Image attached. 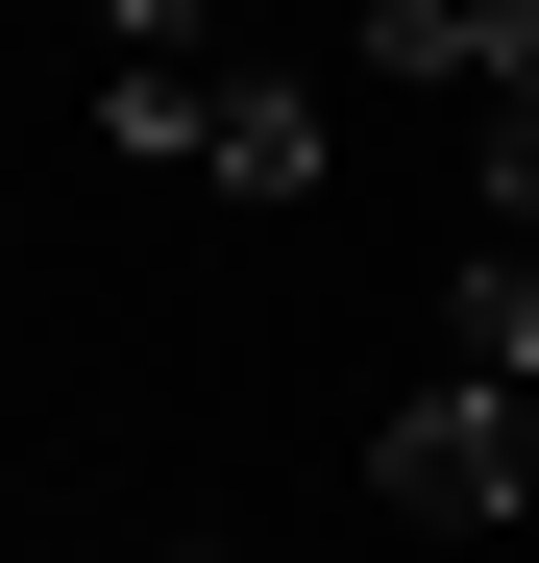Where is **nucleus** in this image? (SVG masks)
I'll list each match as a JSON object with an SVG mask.
<instances>
[{
	"label": "nucleus",
	"mask_w": 539,
	"mask_h": 563,
	"mask_svg": "<svg viewBox=\"0 0 539 563\" xmlns=\"http://www.w3.org/2000/svg\"><path fill=\"white\" fill-rule=\"evenodd\" d=\"M99 147H123V172H172V197H270V221L319 197V99H270V74H221V49L99 74Z\"/></svg>",
	"instance_id": "f257e3e1"
},
{
	"label": "nucleus",
	"mask_w": 539,
	"mask_h": 563,
	"mask_svg": "<svg viewBox=\"0 0 539 563\" xmlns=\"http://www.w3.org/2000/svg\"><path fill=\"white\" fill-rule=\"evenodd\" d=\"M369 490H393V515H441V539H466V515H515V490H539V393H491V367H441V393H393Z\"/></svg>",
	"instance_id": "f03ea898"
},
{
	"label": "nucleus",
	"mask_w": 539,
	"mask_h": 563,
	"mask_svg": "<svg viewBox=\"0 0 539 563\" xmlns=\"http://www.w3.org/2000/svg\"><path fill=\"white\" fill-rule=\"evenodd\" d=\"M369 25V74H417V99H515L539 74V0H343Z\"/></svg>",
	"instance_id": "7ed1b4c3"
},
{
	"label": "nucleus",
	"mask_w": 539,
	"mask_h": 563,
	"mask_svg": "<svg viewBox=\"0 0 539 563\" xmlns=\"http://www.w3.org/2000/svg\"><path fill=\"white\" fill-rule=\"evenodd\" d=\"M441 367H491V393H539V245H466V295H441Z\"/></svg>",
	"instance_id": "20e7f679"
},
{
	"label": "nucleus",
	"mask_w": 539,
	"mask_h": 563,
	"mask_svg": "<svg viewBox=\"0 0 539 563\" xmlns=\"http://www.w3.org/2000/svg\"><path fill=\"white\" fill-rule=\"evenodd\" d=\"M466 172H491V245H539V74H515V99L466 123Z\"/></svg>",
	"instance_id": "39448f33"
},
{
	"label": "nucleus",
	"mask_w": 539,
	"mask_h": 563,
	"mask_svg": "<svg viewBox=\"0 0 539 563\" xmlns=\"http://www.w3.org/2000/svg\"><path fill=\"white\" fill-rule=\"evenodd\" d=\"M74 25H99L123 74H172V49H197V0H74Z\"/></svg>",
	"instance_id": "423d86ee"
}]
</instances>
